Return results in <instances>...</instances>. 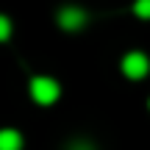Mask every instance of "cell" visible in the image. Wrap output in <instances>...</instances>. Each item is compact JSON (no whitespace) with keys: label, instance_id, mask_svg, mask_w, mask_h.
Returning <instances> with one entry per match:
<instances>
[{"label":"cell","instance_id":"obj_3","mask_svg":"<svg viewBox=\"0 0 150 150\" xmlns=\"http://www.w3.org/2000/svg\"><path fill=\"white\" fill-rule=\"evenodd\" d=\"M59 22H61V28H67V31H78V28L86 25V11L75 8V6H67V8L59 11Z\"/></svg>","mask_w":150,"mask_h":150},{"label":"cell","instance_id":"obj_6","mask_svg":"<svg viewBox=\"0 0 150 150\" xmlns=\"http://www.w3.org/2000/svg\"><path fill=\"white\" fill-rule=\"evenodd\" d=\"M8 33H11L8 20H6V17H0V39H8Z\"/></svg>","mask_w":150,"mask_h":150},{"label":"cell","instance_id":"obj_1","mask_svg":"<svg viewBox=\"0 0 150 150\" xmlns=\"http://www.w3.org/2000/svg\"><path fill=\"white\" fill-rule=\"evenodd\" d=\"M59 83H56L53 78H47V75H39V78L31 81V97L36 103H42V106H50V103L59 100Z\"/></svg>","mask_w":150,"mask_h":150},{"label":"cell","instance_id":"obj_7","mask_svg":"<svg viewBox=\"0 0 150 150\" xmlns=\"http://www.w3.org/2000/svg\"><path fill=\"white\" fill-rule=\"evenodd\" d=\"M70 150H95V147H92L89 142H72V145H70Z\"/></svg>","mask_w":150,"mask_h":150},{"label":"cell","instance_id":"obj_2","mask_svg":"<svg viewBox=\"0 0 150 150\" xmlns=\"http://www.w3.org/2000/svg\"><path fill=\"white\" fill-rule=\"evenodd\" d=\"M147 70H150V61L145 53H128L122 59V72L128 78H145Z\"/></svg>","mask_w":150,"mask_h":150},{"label":"cell","instance_id":"obj_5","mask_svg":"<svg viewBox=\"0 0 150 150\" xmlns=\"http://www.w3.org/2000/svg\"><path fill=\"white\" fill-rule=\"evenodd\" d=\"M134 11L142 17V20H147V17H150V0H136V3H134Z\"/></svg>","mask_w":150,"mask_h":150},{"label":"cell","instance_id":"obj_4","mask_svg":"<svg viewBox=\"0 0 150 150\" xmlns=\"http://www.w3.org/2000/svg\"><path fill=\"white\" fill-rule=\"evenodd\" d=\"M0 150H22V136L17 131H0Z\"/></svg>","mask_w":150,"mask_h":150}]
</instances>
